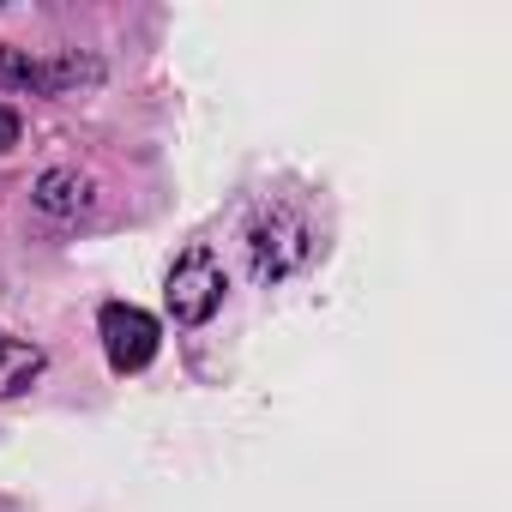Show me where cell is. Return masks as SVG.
<instances>
[{"label": "cell", "instance_id": "6da1fadb", "mask_svg": "<svg viewBox=\"0 0 512 512\" xmlns=\"http://www.w3.org/2000/svg\"><path fill=\"white\" fill-rule=\"evenodd\" d=\"M308 253H314V235H308V223L290 205H272L260 223H253V235H247V260H253V278H260V284L290 278Z\"/></svg>", "mask_w": 512, "mask_h": 512}, {"label": "cell", "instance_id": "7a4b0ae2", "mask_svg": "<svg viewBox=\"0 0 512 512\" xmlns=\"http://www.w3.org/2000/svg\"><path fill=\"white\" fill-rule=\"evenodd\" d=\"M103 67L85 61V55H55V61H37L31 49H0V85L7 91H37V97H61V91H79V85H97Z\"/></svg>", "mask_w": 512, "mask_h": 512}, {"label": "cell", "instance_id": "3957f363", "mask_svg": "<svg viewBox=\"0 0 512 512\" xmlns=\"http://www.w3.org/2000/svg\"><path fill=\"white\" fill-rule=\"evenodd\" d=\"M175 326H205L223 302V266L211 260V247H187L175 272H169V290H163Z\"/></svg>", "mask_w": 512, "mask_h": 512}, {"label": "cell", "instance_id": "277c9868", "mask_svg": "<svg viewBox=\"0 0 512 512\" xmlns=\"http://www.w3.org/2000/svg\"><path fill=\"white\" fill-rule=\"evenodd\" d=\"M97 332H103V350H109L115 374H139L157 356V320L145 308H133V302H109L103 320H97Z\"/></svg>", "mask_w": 512, "mask_h": 512}, {"label": "cell", "instance_id": "5b68a950", "mask_svg": "<svg viewBox=\"0 0 512 512\" xmlns=\"http://www.w3.org/2000/svg\"><path fill=\"white\" fill-rule=\"evenodd\" d=\"M43 374V350L37 344H19V338H0V398L25 392L31 380Z\"/></svg>", "mask_w": 512, "mask_h": 512}, {"label": "cell", "instance_id": "8992f818", "mask_svg": "<svg viewBox=\"0 0 512 512\" xmlns=\"http://www.w3.org/2000/svg\"><path fill=\"white\" fill-rule=\"evenodd\" d=\"M85 181L73 175V169H49L43 181H37V205L43 211H55V217H73V211H85Z\"/></svg>", "mask_w": 512, "mask_h": 512}, {"label": "cell", "instance_id": "52a82bcc", "mask_svg": "<svg viewBox=\"0 0 512 512\" xmlns=\"http://www.w3.org/2000/svg\"><path fill=\"white\" fill-rule=\"evenodd\" d=\"M13 145H19V115L0 103V151H13Z\"/></svg>", "mask_w": 512, "mask_h": 512}]
</instances>
